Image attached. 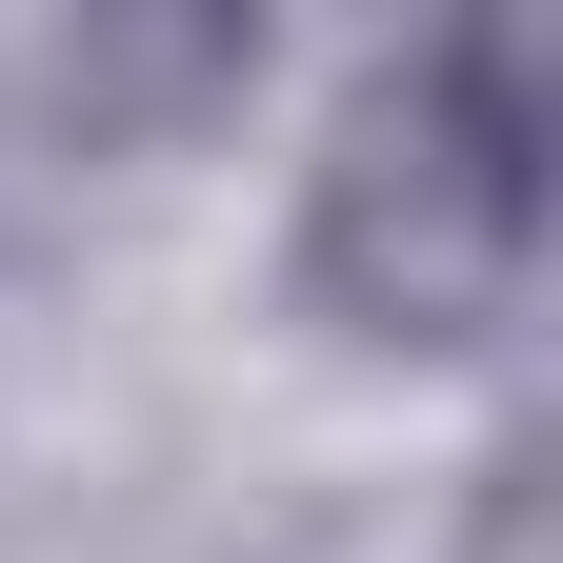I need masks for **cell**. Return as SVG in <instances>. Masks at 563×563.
<instances>
[{
	"label": "cell",
	"mask_w": 563,
	"mask_h": 563,
	"mask_svg": "<svg viewBox=\"0 0 563 563\" xmlns=\"http://www.w3.org/2000/svg\"><path fill=\"white\" fill-rule=\"evenodd\" d=\"M543 282V41L523 21H422L363 60L302 162V302L342 342H504Z\"/></svg>",
	"instance_id": "6da1fadb"
}]
</instances>
